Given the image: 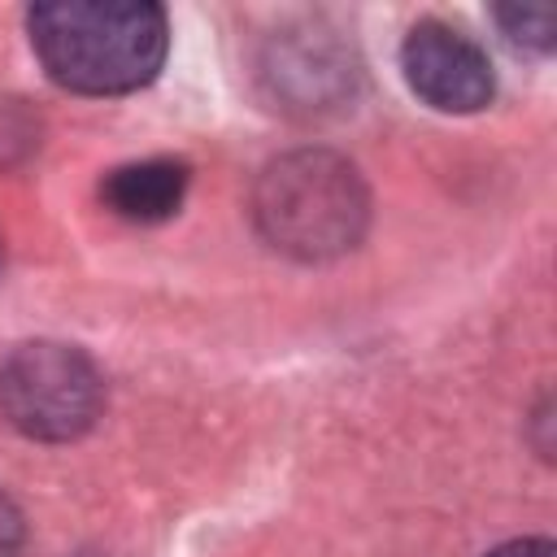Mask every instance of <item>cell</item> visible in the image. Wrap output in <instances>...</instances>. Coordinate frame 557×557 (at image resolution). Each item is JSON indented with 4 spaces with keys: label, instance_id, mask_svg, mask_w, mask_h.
Masks as SVG:
<instances>
[{
    "label": "cell",
    "instance_id": "52a82bcc",
    "mask_svg": "<svg viewBox=\"0 0 557 557\" xmlns=\"http://www.w3.org/2000/svg\"><path fill=\"white\" fill-rule=\"evenodd\" d=\"M22 544H26V522L17 505L0 492V557H22Z\"/></svg>",
    "mask_w": 557,
    "mask_h": 557
},
{
    "label": "cell",
    "instance_id": "9c48e42d",
    "mask_svg": "<svg viewBox=\"0 0 557 557\" xmlns=\"http://www.w3.org/2000/svg\"><path fill=\"white\" fill-rule=\"evenodd\" d=\"M0 265H4V244H0Z\"/></svg>",
    "mask_w": 557,
    "mask_h": 557
},
{
    "label": "cell",
    "instance_id": "7a4b0ae2",
    "mask_svg": "<svg viewBox=\"0 0 557 557\" xmlns=\"http://www.w3.org/2000/svg\"><path fill=\"white\" fill-rule=\"evenodd\" d=\"M261 235L300 261L348 252L370 218V196L352 161L326 148H300L270 161L252 191Z\"/></svg>",
    "mask_w": 557,
    "mask_h": 557
},
{
    "label": "cell",
    "instance_id": "6da1fadb",
    "mask_svg": "<svg viewBox=\"0 0 557 557\" xmlns=\"http://www.w3.org/2000/svg\"><path fill=\"white\" fill-rule=\"evenodd\" d=\"M48 78L78 96H126L157 78L170 26L148 0H52L26 13Z\"/></svg>",
    "mask_w": 557,
    "mask_h": 557
},
{
    "label": "cell",
    "instance_id": "5b68a950",
    "mask_svg": "<svg viewBox=\"0 0 557 557\" xmlns=\"http://www.w3.org/2000/svg\"><path fill=\"white\" fill-rule=\"evenodd\" d=\"M187 165L174 157H148V161H131L104 174L100 183V200L126 218V222H161L170 213H178L183 196H187Z\"/></svg>",
    "mask_w": 557,
    "mask_h": 557
},
{
    "label": "cell",
    "instance_id": "ba28073f",
    "mask_svg": "<svg viewBox=\"0 0 557 557\" xmlns=\"http://www.w3.org/2000/svg\"><path fill=\"white\" fill-rule=\"evenodd\" d=\"M487 557H557V548H553V540H509Z\"/></svg>",
    "mask_w": 557,
    "mask_h": 557
},
{
    "label": "cell",
    "instance_id": "277c9868",
    "mask_svg": "<svg viewBox=\"0 0 557 557\" xmlns=\"http://www.w3.org/2000/svg\"><path fill=\"white\" fill-rule=\"evenodd\" d=\"M400 70L418 100L440 113H474L492 100V61L487 52L448 22H418L400 44Z\"/></svg>",
    "mask_w": 557,
    "mask_h": 557
},
{
    "label": "cell",
    "instance_id": "3957f363",
    "mask_svg": "<svg viewBox=\"0 0 557 557\" xmlns=\"http://www.w3.org/2000/svg\"><path fill=\"white\" fill-rule=\"evenodd\" d=\"M104 409L96 361L57 339H26L0 357V418L39 444H65L91 431Z\"/></svg>",
    "mask_w": 557,
    "mask_h": 557
},
{
    "label": "cell",
    "instance_id": "8992f818",
    "mask_svg": "<svg viewBox=\"0 0 557 557\" xmlns=\"http://www.w3.org/2000/svg\"><path fill=\"white\" fill-rule=\"evenodd\" d=\"M496 22L505 30L509 44L518 48H531V52H548L553 39H557V26H553V9L544 4H513V9H496Z\"/></svg>",
    "mask_w": 557,
    "mask_h": 557
}]
</instances>
